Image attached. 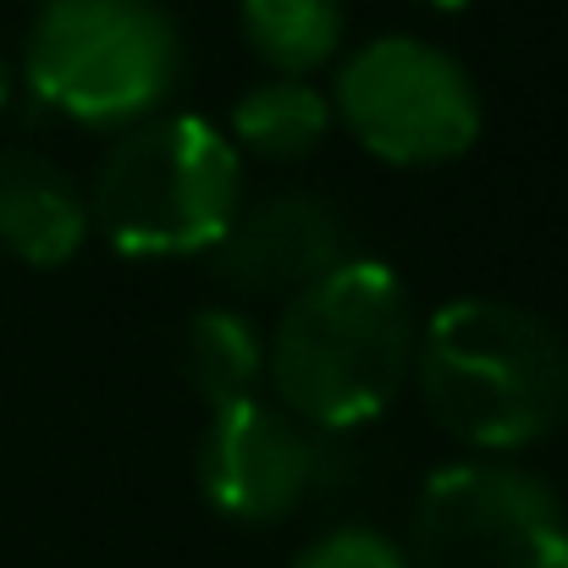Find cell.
Here are the masks:
<instances>
[{
	"label": "cell",
	"instance_id": "5bb4252c",
	"mask_svg": "<svg viewBox=\"0 0 568 568\" xmlns=\"http://www.w3.org/2000/svg\"><path fill=\"white\" fill-rule=\"evenodd\" d=\"M408 6H419V11H442V17H453V11H464V6H475V0H408Z\"/></svg>",
	"mask_w": 568,
	"mask_h": 568
},
{
	"label": "cell",
	"instance_id": "8fae6325",
	"mask_svg": "<svg viewBox=\"0 0 568 568\" xmlns=\"http://www.w3.org/2000/svg\"><path fill=\"white\" fill-rule=\"evenodd\" d=\"M178 365L204 408L254 397L265 386V332L237 304H204L178 337Z\"/></svg>",
	"mask_w": 568,
	"mask_h": 568
},
{
	"label": "cell",
	"instance_id": "ba28073f",
	"mask_svg": "<svg viewBox=\"0 0 568 568\" xmlns=\"http://www.w3.org/2000/svg\"><path fill=\"white\" fill-rule=\"evenodd\" d=\"M215 282L237 298H293L343 260H354V226L348 210L326 193L282 189L265 199H243L232 226L221 232Z\"/></svg>",
	"mask_w": 568,
	"mask_h": 568
},
{
	"label": "cell",
	"instance_id": "2e32d148",
	"mask_svg": "<svg viewBox=\"0 0 568 568\" xmlns=\"http://www.w3.org/2000/svg\"><path fill=\"white\" fill-rule=\"evenodd\" d=\"M564 568H568V558H564Z\"/></svg>",
	"mask_w": 568,
	"mask_h": 568
},
{
	"label": "cell",
	"instance_id": "7a4b0ae2",
	"mask_svg": "<svg viewBox=\"0 0 568 568\" xmlns=\"http://www.w3.org/2000/svg\"><path fill=\"white\" fill-rule=\"evenodd\" d=\"M408 381L469 458H514L568 425V337L508 298H447L419 321Z\"/></svg>",
	"mask_w": 568,
	"mask_h": 568
},
{
	"label": "cell",
	"instance_id": "5b68a950",
	"mask_svg": "<svg viewBox=\"0 0 568 568\" xmlns=\"http://www.w3.org/2000/svg\"><path fill=\"white\" fill-rule=\"evenodd\" d=\"M332 94V116L343 133L381 166L430 172L453 166L480 144V89L469 67L419 39V33H381L343 55Z\"/></svg>",
	"mask_w": 568,
	"mask_h": 568
},
{
	"label": "cell",
	"instance_id": "7c38bea8",
	"mask_svg": "<svg viewBox=\"0 0 568 568\" xmlns=\"http://www.w3.org/2000/svg\"><path fill=\"white\" fill-rule=\"evenodd\" d=\"M237 28L265 72L310 78L337 61L348 11L343 0H237Z\"/></svg>",
	"mask_w": 568,
	"mask_h": 568
},
{
	"label": "cell",
	"instance_id": "6da1fadb",
	"mask_svg": "<svg viewBox=\"0 0 568 568\" xmlns=\"http://www.w3.org/2000/svg\"><path fill=\"white\" fill-rule=\"evenodd\" d=\"M419 310L381 260H343L293 293L265 332V392L321 436L381 419L414 376Z\"/></svg>",
	"mask_w": 568,
	"mask_h": 568
},
{
	"label": "cell",
	"instance_id": "277c9868",
	"mask_svg": "<svg viewBox=\"0 0 568 568\" xmlns=\"http://www.w3.org/2000/svg\"><path fill=\"white\" fill-rule=\"evenodd\" d=\"M89 226L128 260H189L221 243L243 204V155L193 116L155 111L122 133L94 166Z\"/></svg>",
	"mask_w": 568,
	"mask_h": 568
},
{
	"label": "cell",
	"instance_id": "3957f363",
	"mask_svg": "<svg viewBox=\"0 0 568 568\" xmlns=\"http://www.w3.org/2000/svg\"><path fill=\"white\" fill-rule=\"evenodd\" d=\"M189 39L161 0H39L22 33V83L50 116L122 133L172 105Z\"/></svg>",
	"mask_w": 568,
	"mask_h": 568
},
{
	"label": "cell",
	"instance_id": "30bf717a",
	"mask_svg": "<svg viewBox=\"0 0 568 568\" xmlns=\"http://www.w3.org/2000/svg\"><path fill=\"white\" fill-rule=\"evenodd\" d=\"M337 116H332V94L310 78H260L232 100L226 116V139L237 155H254L265 166H293L310 161L326 139H332Z\"/></svg>",
	"mask_w": 568,
	"mask_h": 568
},
{
	"label": "cell",
	"instance_id": "9c48e42d",
	"mask_svg": "<svg viewBox=\"0 0 568 568\" xmlns=\"http://www.w3.org/2000/svg\"><path fill=\"white\" fill-rule=\"evenodd\" d=\"M89 193L39 150H0V248L33 271L67 265L89 243Z\"/></svg>",
	"mask_w": 568,
	"mask_h": 568
},
{
	"label": "cell",
	"instance_id": "9a60e30c",
	"mask_svg": "<svg viewBox=\"0 0 568 568\" xmlns=\"http://www.w3.org/2000/svg\"><path fill=\"white\" fill-rule=\"evenodd\" d=\"M6 105H11V67H6V55H0V116H6Z\"/></svg>",
	"mask_w": 568,
	"mask_h": 568
},
{
	"label": "cell",
	"instance_id": "52a82bcc",
	"mask_svg": "<svg viewBox=\"0 0 568 568\" xmlns=\"http://www.w3.org/2000/svg\"><path fill=\"white\" fill-rule=\"evenodd\" d=\"M332 436L293 419L265 392L204 408L193 475L204 503L232 525H282L326 480Z\"/></svg>",
	"mask_w": 568,
	"mask_h": 568
},
{
	"label": "cell",
	"instance_id": "4fadbf2b",
	"mask_svg": "<svg viewBox=\"0 0 568 568\" xmlns=\"http://www.w3.org/2000/svg\"><path fill=\"white\" fill-rule=\"evenodd\" d=\"M293 568H408L403 564V547L386 541L381 530H365V525H343L321 541H310Z\"/></svg>",
	"mask_w": 568,
	"mask_h": 568
},
{
	"label": "cell",
	"instance_id": "8992f818",
	"mask_svg": "<svg viewBox=\"0 0 568 568\" xmlns=\"http://www.w3.org/2000/svg\"><path fill=\"white\" fill-rule=\"evenodd\" d=\"M568 508L558 486L514 458L442 464L408 514V568H564Z\"/></svg>",
	"mask_w": 568,
	"mask_h": 568
}]
</instances>
